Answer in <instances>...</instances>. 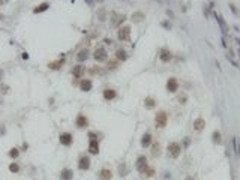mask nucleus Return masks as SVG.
Returning <instances> with one entry per match:
<instances>
[{
	"mask_svg": "<svg viewBox=\"0 0 240 180\" xmlns=\"http://www.w3.org/2000/svg\"><path fill=\"white\" fill-rule=\"evenodd\" d=\"M182 152V146L179 143H170L168 144V155L173 158H179Z\"/></svg>",
	"mask_w": 240,
	"mask_h": 180,
	"instance_id": "f257e3e1",
	"label": "nucleus"
},
{
	"mask_svg": "<svg viewBox=\"0 0 240 180\" xmlns=\"http://www.w3.org/2000/svg\"><path fill=\"white\" fill-rule=\"evenodd\" d=\"M59 141L62 146H66L69 147L71 144L74 143V137H72V134H69V132H63V134H60V137H59Z\"/></svg>",
	"mask_w": 240,
	"mask_h": 180,
	"instance_id": "f03ea898",
	"label": "nucleus"
},
{
	"mask_svg": "<svg viewBox=\"0 0 240 180\" xmlns=\"http://www.w3.org/2000/svg\"><path fill=\"white\" fill-rule=\"evenodd\" d=\"M167 120H168V116L165 111H159L155 117V122H156V126L158 128H164V126L167 125Z\"/></svg>",
	"mask_w": 240,
	"mask_h": 180,
	"instance_id": "7ed1b4c3",
	"label": "nucleus"
},
{
	"mask_svg": "<svg viewBox=\"0 0 240 180\" xmlns=\"http://www.w3.org/2000/svg\"><path fill=\"white\" fill-rule=\"evenodd\" d=\"M137 170H138V173L146 174V171L149 170V165H147V159H146V156H140V158L137 159Z\"/></svg>",
	"mask_w": 240,
	"mask_h": 180,
	"instance_id": "20e7f679",
	"label": "nucleus"
},
{
	"mask_svg": "<svg viewBox=\"0 0 240 180\" xmlns=\"http://www.w3.org/2000/svg\"><path fill=\"white\" fill-rule=\"evenodd\" d=\"M107 51H105V48H96L95 50V53H93V59L96 60V62H105L107 60Z\"/></svg>",
	"mask_w": 240,
	"mask_h": 180,
	"instance_id": "39448f33",
	"label": "nucleus"
},
{
	"mask_svg": "<svg viewBox=\"0 0 240 180\" xmlns=\"http://www.w3.org/2000/svg\"><path fill=\"white\" fill-rule=\"evenodd\" d=\"M98 179L99 180H111L113 179V171L110 168H101L98 173Z\"/></svg>",
	"mask_w": 240,
	"mask_h": 180,
	"instance_id": "423d86ee",
	"label": "nucleus"
},
{
	"mask_svg": "<svg viewBox=\"0 0 240 180\" xmlns=\"http://www.w3.org/2000/svg\"><path fill=\"white\" fill-rule=\"evenodd\" d=\"M129 35H131V27L125 26V27H122V29L119 30L117 38H119L120 41H129Z\"/></svg>",
	"mask_w": 240,
	"mask_h": 180,
	"instance_id": "0eeeda50",
	"label": "nucleus"
},
{
	"mask_svg": "<svg viewBox=\"0 0 240 180\" xmlns=\"http://www.w3.org/2000/svg\"><path fill=\"white\" fill-rule=\"evenodd\" d=\"M177 89H179V83H177V80L176 78H168V81H167V90H168V92L174 93Z\"/></svg>",
	"mask_w": 240,
	"mask_h": 180,
	"instance_id": "6e6552de",
	"label": "nucleus"
},
{
	"mask_svg": "<svg viewBox=\"0 0 240 180\" xmlns=\"http://www.w3.org/2000/svg\"><path fill=\"white\" fill-rule=\"evenodd\" d=\"M74 177V171L71 168H63L60 171V180H72Z\"/></svg>",
	"mask_w": 240,
	"mask_h": 180,
	"instance_id": "1a4fd4ad",
	"label": "nucleus"
},
{
	"mask_svg": "<svg viewBox=\"0 0 240 180\" xmlns=\"http://www.w3.org/2000/svg\"><path fill=\"white\" fill-rule=\"evenodd\" d=\"M78 168L80 170H89L90 168V159H89L87 156H81L78 161Z\"/></svg>",
	"mask_w": 240,
	"mask_h": 180,
	"instance_id": "9d476101",
	"label": "nucleus"
},
{
	"mask_svg": "<svg viewBox=\"0 0 240 180\" xmlns=\"http://www.w3.org/2000/svg\"><path fill=\"white\" fill-rule=\"evenodd\" d=\"M75 125L78 126V128H86V126L89 125L87 117H86L84 114H78V116H77V120H75Z\"/></svg>",
	"mask_w": 240,
	"mask_h": 180,
	"instance_id": "9b49d317",
	"label": "nucleus"
},
{
	"mask_svg": "<svg viewBox=\"0 0 240 180\" xmlns=\"http://www.w3.org/2000/svg\"><path fill=\"white\" fill-rule=\"evenodd\" d=\"M89 152H90L92 155H98V153H99V144H98V140H90V143H89Z\"/></svg>",
	"mask_w": 240,
	"mask_h": 180,
	"instance_id": "f8f14e48",
	"label": "nucleus"
},
{
	"mask_svg": "<svg viewBox=\"0 0 240 180\" xmlns=\"http://www.w3.org/2000/svg\"><path fill=\"white\" fill-rule=\"evenodd\" d=\"M84 66L83 65H77V66H74V69H72V75L75 77V78H83V75H84Z\"/></svg>",
	"mask_w": 240,
	"mask_h": 180,
	"instance_id": "ddd939ff",
	"label": "nucleus"
},
{
	"mask_svg": "<svg viewBox=\"0 0 240 180\" xmlns=\"http://www.w3.org/2000/svg\"><path fill=\"white\" fill-rule=\"evenodd\" d=\"M93 87V83L90 80H81V83H80V89L83 90V92H90Z\"/></svg>",
	"mask_w": 240,
	"mask_h": 180,
	"instance_id": "4468645a",
	"label": "nucleus"
},
{
	"mask_svg": "<svg viewBox=\"0 0 240 180\" xmlns=\"http://www.w3.org/2000/svg\"><path fill=\"white\" fill-rule=\"evenodd\" d=\"M102 95H104V99H107V101H113V99H116V96H117L116 90H113V89H105Z\"/></svg>",
	"mask_w": 240,
	"mask_h": 180,
	"instance_id": "2eb2a0df",
	"label": "nucleus"
},
{
	"mask_svg": "<svg viewBox=\"0 0 240 180\" xmlns=\"http://www.w3.org/2000/svg\"><path fill=\"white\" fill-rule=\"evenodd\" d=\"M204 126H206V122H204V119H201V117H198V119L194 122V128H195V131H203V129H204Z\"/></svg>",
	"mask_w": 240,
	"mask_h": 180,
	"instance_id": "dca6fc26",
	"label": "nucleus"
},
{
	"mask_svg": "<svg viewBox=\"0 0 240 180\" xmlns=\"http://www.w3.org/2000/svg\"><path fill=\"white\" fill-rule=\"evenodd\" d=\"M150 143H152V135L147 132V134L143 135V138H141V146L147 147V146H150Z\"/></svg>",
	"mask_w": 240,
	"mask_h": 180,
	"instance_id": "f3484780",
	"label": "nucleus"
},
{
	"mask_svg": "<svg viewBox=\"0 0 240 180\" xmlns=\"http://www.w3.org/2000/svg\"><path fill=\"white\" fill-rule=\"evenodd\" d=\"M159 57H161V60H162L164 63H167V62H170V60H171V53L164 48V50L161 51V56H159Z\"/></svg>",
	"mask_w": 240,
	"mask_h": 180,
	"instance_id": "a211bd4d",
	"label": "nucleus"
},
{
	"mask_svg": "<svg viewBox=\"0 0 240 180\" xmlns=\"http://www.w3.org/2000/svg\"><path fill=\"white\" fill-rule=\"evenodd\" d=\"M126 53H125V50H117L116 51V59L117 60H120V62H125L126 60Z\"/></svg>",
	"mask_w": 240,
	"mask_h": 180,
	"instance_id": "6ab92c4d",
	"label": "nucleus"
},
{
	"mask_svg": "<svg viewBox=\"0 0 240 180\" xmlns=\"http://www.w3.org/2000/svg\"><path fill=\"white\" fill-rule=\"evenodd\" d=\"M87 57H89V51L87 50H81V51L77 54V60L78 62H84Z\"/></svg>",
	"mask_w": 240,
	"mask_h": 180,
	"instance_id": "aec40b11",
	"label": "nucleus"
},
{
	"mask_svg": "<svg viewBox=\"0 0 240 180\" xmlns=\"http://www.w3.org/2000/svg\"><path fill=\"white\" fill-rule=\"evenodd\" d=\"M48 8H50V3H42V5H39L38 8H35L33 12H35V14H41V12H44V11H47Z\"/></svg>",
	"mask_w": 240,
	"mask_h": 180,
	"instance_id": "412c9836",
	"label": "nucleus"
},
{
	"mask_svg": "<svg viewBox=\"0 0 240 180\" xmlns=\"http://www.w3.org/2000/svg\"><path fill=\"white\" fill-rule=\"evenodd\" d=\"M155 105H156V101H155L153 98H150V96H149V98L144 99V107H146V108H153Z\"/></svg>",
	"mask_w": 240,
	"mask_h": 180,
	"instance_id": "4be33fe9",
	"label": "nucleus"
},
{
	"mask_svg": "<svg viewBox=\"0 0 240 180\" xmlns=\"http://www.w3.org/2000/svg\"><path fill=\"white\" fill-rule=\"evenodd\" d=\"M144 14L143 12H135V14H132V21H135V23H138V21H141V20H144Z\"/></svg>",
	"mask_w": 240,
	"mask_h": 180,
	"instance_id": "5701e85b",
	"label": "nucleus"
},
{
	"mask_svg": "<svg viewBox=\"0 0 240 180\" xmlns=\"http://www.w3.org/2000/svg\"><path fill=\"white\" fill-rule=\"evenodd\" d=\"M159 149H161V146H159V143H155L153 146H152V155L153 156H159Z\"/></svg>",
	"mask_w": 240,
	"mask_h": 180,
	"instance_id": "b1692460",
	"label": "nucleus"
},
{
	"mask_svg": "<svg viewBox=\"0 0 240 180\" xmlns=\"http://www.w3.org/2000/svg\"><path fill=\"white\" fill-rule=\"evenodd\" d=\"M62 65H63V60H60V62H53V63H50L48 66H50L51 69H60Z\"/></svg>",
	"mask_w": 240,
	"mask_h": 180,
	"instance_id": "393cba45",
	"label": "nucleus"
},
{
	"mask_svg": "<svg viewBox=\"0 0 240 180\" xmlns=\"http://www.w3.org/2000/svg\"><path fill=\"white\" fill-rule=\"evenodd\" d=\"M213 141H215L216 144H221V143H222V140H221V132H219V131H215V132H213Z\"/></svg>",
	"mask_w": 240,
	"mask_h": 180,
	"instance_id": "a878e982",
	"label": "nucleus"
},
{
	"mask_svg": "<svg viewBox=\"0 0 240 180\" xmlns=\"http://www.w3.org/2000/svg\"><path fill=\"white\" fill-rule=\"evenodd\" d=\"M9 171H11V173H18V171H20V165L17 164V162H12V164L9 165Z\"/></svg>",
	"mask_w": 240,
	"mask_h": 180,
	"instance_id": "bb28decb",
	"label": "nucleus"
},
{
	"mask_svg": "<svg viewBox=\"0 0 240 180\" xmlns=\"http://www.w3.org/2000/svg\"><path fill=\"white\" fill-rule=\"evenodd\" d=\"M8 155H9L11 158H14V159H17V158H18V155H20V152H18V149H11L9 150V153H8Z\"/></svg>",
	"mask_w": 240,
	"mask_h": 180,
	"instance_id": "cd10ccee",
	"label": "nucleus"
},
{
	"mask_svg": "<svg viewBox=\"0 0 240 180\" xmlns=\"http://www.w3.org/2000/svg\"><path fill=\"white\" fill-rule=\"evenodd\" d=\"M123 21H125V15H120V17L116 18V20H113V26H114V27H117L119 23H123Z\"/></svg>",
	"mask_w": 240,
	"mask_h": 180,
	"instance_id": "c85d7f7f",
	"label": "nucleus"
},
{
	"mask_svg": "<svg viewBox=\"0 0 240 180\" xmlns=\"http://www.w3.org/2000/svg\"><path fill=\"white\" fill-rule=\"evenodd\" d=\"M233 143H234V152H236V155L239 156L240 155V147H239V141H237V137L233 138Z\"/></svg>",
	"mask_w": 240,
	"mask_h": 180,
	"instance_id": "c756f323",
	"label": "nucleus"
},
{
	"mask_svg": "<svg viewBox=\"0 0 240 180\" xmlns=\"http://www.w3.org/2000/svg\"><path fill=\"white\" fill-rule=\"evenodd\" d=\"M216 20L219 21V24H221V27H222V29H224V32H227V26H225V21L224 20H222V17H216Z\"/></svg>",
	"mask_w": 240,
	"mask_h": 180,
	"instance_id": "7c9ffc66",
	"label": "nucleus"
},
{
	"mask_svg": "<svg viewBox=\"0 0 240 180\" xmlns=\"http://www.w3.org/2000/svg\"><path fill=\"white\" fill-rule=\"evenodd\" d=\"M8 90H9V87H8V86H3V84H2V93H8Z\"/></svg>",
	"mask_w": 240,
	"mask_h": 180,
	"instance_id": "2f4dec72",
	"label": "nucleus"
},
{
	"mask_svg": "<svg viewBox=\"0 0 240 180\" xmlns=\"http://www.w3.org/2000/svg\"><path fill=\"white\" fill-rule=\"evenodd\" d=\"M108 68H110V69H114V68H116V62H110V63H108Z\"/></svg>",
	"mask_w": 240,
	"mask_h": 180,
	"instance_id": "473e14b6",
	"label": "nucleus"
},
{
	"mask_svg": "<svg viewBox=\"0 0 240 180\" xmlns=\"http://www.w3.org/2000/svg\"><path fill=\"white\" fill-rule=\"evenodd\" d=\"M162 26H164V27H167V29H171V24H170V23H167V21H164V23H162Z\"/></svg>",
	"mask_w": 240,
	"mask_h": 180,
	"instance_id": "72a5a7b5",
	"label": "nucleus"
},
{
	"mask_svg": "<svg viewBox=\"0 0 240 180\" xmlns=\"http://www.w3.org/2000/svg\"><path fill=\"white\" fill-rule=\"evenodd\" d=\"M104 42H105V44H108V45H111V44H113V41H111V39H105Z\"/></svg>",
	"mask_w": 240,
	"mask_h": 180,
	"instance_id": "f704fd0d",
	"label": "nucleus"
},
{
	"mask_svg": "<svg viewBox=\"0 0 240 180\" xmlns=\"http://www.w3.org/2000/svg\"><path fill=\"white\" fill-rule=\"evenodd\" d=\"M95 72L98 74V72H99V69H98V68H93V69H92V74H95Z\"/></svg>",
	"mask_w": 240,
	"mask_h": 180,
	"instance_id": "c9c22d12",
	"label": "nucleus"
},
{
	"mask_svg": "<svg viewBox=\"0 0 240 180\" xmlns=\"http://www.w3.org/2000/svg\"><path fill=\"white\" fill-rule=\"evenodd\" d=\"M185 180H195V179H194V177H192V176H188V177H186V179H185Z\"/></svg>",
	"mask_w": 240,
	"mask_h": 180,
	"instance_id": "e433bc0d",
	"label": "nucleus"
},
{
	"mask_svg": "<svg viewBox=\"0 0 240 180\" xmlns=\"http://www.w3.org/2000/svg\"><path fill=\"white\" fill-rule=\"evenodd\" d=\"M2 77H3V71L0 69V80H2Z\"/></svg>",
	"mask_w": 240,
	"mask_h": 180,
	"instance_id": "4c0bfd02",
	"label": "nucleus"
}]
</instances>
